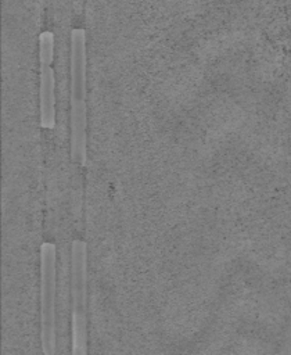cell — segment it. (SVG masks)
Listing matches in <instances>:
<instances>
[{"label": "cell", "mask_w": 291, "mask_h": 355, "mask_svg": "<svg viewBox=\"0 0 291 355\" xmlns=\"http://www.w3.org/2000/svg\"><path fill=\"white\" fill-rule=\"evenodd\" d=\"M71 155L80 166L86 164V32H71Z\"/></svg>", "instance_id": "cell-1"}, {"label": "cell", "mask_w": 291, "mask_h": 355, "mask_svg": "<svg viewBox=\"0 0 291 355\" xmlns=\"http://www.w3.org/2000/svg\"><path fill=\"white\" fill-rule=\"evenodd\" d=\"M40 121L46 129H53L55 125V85L53 71L54 55V35L48 31L40 33Z\"/></svg>", "instance_id": "cell-4"}, {"label": "cell", "mask_w": 291, "mask_h": 355, "mask_svg": "<svg viewBox=\"0 0 291 355\" xmlns=\"http://www.w3.org/2000/svg\"><path fill=\"white\" fill-rule=\"evenodd\" d=\"M40 273H42V345L47 355L55 354L57 338V312H55V293H57V250L53 243H43L40 248Z\"/></svg>", "instance_id": "cell-3"}, {"label": "cell", "mask_w": 291, "mask_h": 355, "mask_svg": "<svg viewBox=\"0 0 291 355\" xmlns=\"http://www.w3.org/2000/svg\"><path fill=\"white\" fill-rule=\"evenodd\" d=\"M72 288V354L87 352V250L86 243L75 240L71 248Z\"/></svg>", "instance_id": "cell-2"}]
</instances>
